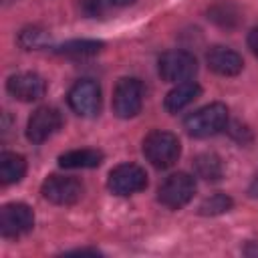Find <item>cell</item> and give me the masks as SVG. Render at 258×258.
<instances>
[{
	"mask_svg": "<svg viewBox=\"0 0 258 258\" xmlns=\"http://www.w3.org/2000/svg\"><path fill=\"white\" fill-rule=\"evenodd\" d=\"M228 125V107L224 103H210L189 113L183 119V127L191 137L204 139L220 133Z\"/></svg>",
	"mask_w": 258,
	"mask_h": 258,
	"instance_id": "1",
	"label": "cell"
},
{
	"mask_svg": "<svg viewBox=\"0 0 258 258\" xmlns=\"http://www.w3.org/2000/svg\"><path fill=\"white\" fill-rule=\"evenodd\" d=\"M179 153H181L179 139H177V135H173L169 131L155 129L143 139V155L157 169L171 167L177 161Z\"/></svg>",
	"mask_w": 258,
	"mask_h": 258,
	"instance_id": "2",
	"label": "cell"
},
{
	"mask_svg": "<svg viewBox=\"0 0 258 258\" xmlns=\"http://www.w3.org/2000/svg\"><path fill=\"white\" fill-rule=\"evenodd\" d=\"M157 71L163 81L169 83H185L196 77L198 60L187 50H167L157 60Z\"/></svg>",
	"mask_w": 258,
	"mask_h": 258,
	"instance_id": "3",
	"label": "cell"
},
{
	"mask_svg": "<svg viewBox=\"0 0 258 258\" xmlns=\"http://www.w3.org/2000/svg\"><path fill=\"white\" fill-rule=\"evenodd\" d=\"M143 83L133 77H125L113 91V113L121 119L135 117L143 107Z\"/></svg>",
	"mask_w": 258,
	"mask_h": 258,
	"instance_id": "4",
	"label": "cell"
},
{
	"mask_svg": "<svg viewBox=\"0 0 258 258\" xmlns=\"http://www.w3.org/2000/svg\"><path fill=\"white\" fill-rule=\"evenodd\" d=\"M107 187L115 196H133L147 187V173L137 163H121L111 169Z\"/></svg>",
	"mask_w": 258,
	"mask_h": 258,
	"instance_id": "5",
	"label": "cell"
},
{
	"mask_svg": "<svg viewBox=\"0 0 258 258\" xmlns=\"http://www.w3.org/2000/svg\"><path fill=\"white\" fill-rule=\"evenodd\" d=\"M194 194H196L194 177L179 171V173L169 175L165 181H161L157 189V200L169 210H179L194 198Z\"/></svg>",
	"mask_w": 258,
	"mask_h": 258,
	"instance_id": "6",
	"label": "cell"
},
{
	"mask_svg": "<svg viewBox=\"0 0 258 258\" xmlns=\"http://www.w3.org/2000/svg\"><path fill=\"white\" fill-rule=\"evenodd\" d=\"M40 194L46 202L56 206H73L83 196V183L67 175H50L44 179Z\"/></svg>",
	"mask_w": 258,
	"mask_h": 258,
	"instance_id": "7",
	"label": "cell"
},
{
	"mask_svg": "<svg viewBox=\"0 0 258 258\" xmlns=\"http://www.w3.org/2000/svg\"><path fill=\"white\" fill-rule=\"evenodd\" d=\"M34 226V214L30 206L14 202L6 204L0 210V232L4 238H18L26 232H30Z\"/></svg>",
	"mask_w": 258,
	"mask_h": 258,
	"instance_id": "8",
	"label": "cell"
},
{
	"mask_svg": "<svg viewBox=\"0 0 258 258\" xmlns=\"http://www.w3.org/2000/svg\"><path fill=\"white\" fill-rule=\"evenodd\" d=\"M69 105L81 117H95L101 111V89L95 81L83 79L69 91Z\"/></svg>",
	"mask_w": 258,
	"mask_h": 258,
	"instance_id": "9",
	"label": "cell"
},
{
	"mask_svg": "<svg viewBox=\"0 0 258 258\" xmlns=\"http://www.w3.org/2000/svg\"><path fill=\"white\" fill-rule=\"evenodd\" d=\"M62 125V115L54 107H38L26 125V137L32 143H42L54 135Z\"/></svg>",
	"mask_w": 258,
	"mask_h": 258,
	"instance_id": "10",
	"label": "cell"
},
{
	"mask_svg": "<svg viewBox=\"0 0 258 258\" xmlns=\"http://www.w3.org/2000/svg\"><path fill=\"white\" fill-rule=\"evenodd\" d=\"M6 89L14 99L30 103V101H38L40 97H44L46 81L36 73H18L8 79Z\"/></svg>",
	"mask_w": 258,
	"mask_h": 258,
	"instance_id": "11",
	"label": "cell"
},
{
	"mask_svg": "<svg viewBox=\"0 0 258 258\" xmlns=\"http://www.w3.org/2000/svg\"><path fill=\"white\" fill-rule=\"evenodd\" d=\"M206 60H208V67L214 73L222 75V77H234L244 67V60H242V56L236 50H232L228 46H220V44L218 46H212L208 50Z\"/></svg>",
	"mask_w": 258,
	"mask_h": 258,
	"instance_id": "12",
	"label": "cell"
},
{
	"mask_svg": "<svg viewBox=\"0 0 258 258\" xmlns=\"http://www.w3.org/2000/svg\"><path fill=\"white\" fill-rule=\"evenodd\" d=\"M202 89L198 83H191V81H185V83H177L175 89H171L163 101L165 109L169 113H179L183 107H187L189 103H194L198 97H200Z\"/></svg>",
	"mask_w": 258,
	"mask_h": 258,
	"instance_id": "13",
	"label": "cell"
},
{
	"mask_svg": "<svg viewBox=\"0 0 258 258\" xmlns=\"http://www.w3.org/2000/svg\"><path fill=\"white\" fill-rule=\"evenodd\" d=\"M26 173V159L20 153L2 151L0 153V181L2 185L18 183Z\"/></svg>",
	"mask_w": 258,
	"mask_h": 258,
	"instance_id": "14",
	"label": "cell"
},
{
	"mask_svg": "<svg viewBox=\"0 0 258 258\" xmlns=\"http://www.w3.org/2000/svg\"><path fill=\"white\" fill-rule=\"evenodd\" d=\"M103 161V153L97 149H73L58 157V165L67 169H87L99 167Z\"/></svg>",
	"mask_w": 258,
	"mask_h": 258,
	"instance_id": "15",
	"label": "cell"
},
{
	"mask_svg": "<svg viewBox=\"0 0 258 258\" xmlns=\"http://www.w3.org/2000/svg\"><path fill=\"white\" fill-rule=\"evenodd\" d=\"M208 18L222 28H236L242 22V14H240L238 6L230 0H220V2L212 4L208 8Z\"/></svg>",
	"mask_w": 258,
	"mask_h": 258,
	"instance_id": "16",
	"label": "cell"
},
{
	"mask_svg": "<svg viewBox=\"0 0 258 258\" xmlns=\"http://www.w3.org/2000/svg\"><path fill=\"white\" fill-rule=\"evenodd\" d=\"M194 171L198 177H202L206 181H218L224 175V163L216 153L204 151L194 157Z\"/></svg>",
	"mask_w": 258,
	"mask_h": 258,
	"instance_id": "17",
	"label": "cell"
},
{
	"mask_svg": "<svg viewBox=\"0 0 258 258\" xmlns=\"http://www.w3.org/2000/svg\"><path fill=\"white\" fill-rule=\"evenodd\" d=\"M103 48L101 40H69L60 46L54 48L56 54H64V56H73V58H85V56H93Z\"/></svg>",
	"mask_w": 258,
	"mask_h": 258,
	"instance_id": "18",
	"label": "cell"
},
{
	"mask_svg": "<svg viewBox=\"0 0 258 258\" xmlns=\"http://www.w3.org/2000/svg\"><path fill=\"white\" fill-rule=\"evenodd\" d=\"M232 208V198L226 194H214L210 198H206L200 206V214L202 216H220L224 212H228Z\"/></svg>",
	"mask_w": 258,
	"mask_h": 258,
	"instance_id": "19",
	"label": "cell"
},
{
	"mask_svg": "<svg viewBox=\"0 0 258 258\" xmlns=\"http://www.w3.org/2000/svg\"><path fill=\"white\" fill-rule=\"evenodd\" d=\"M46 40H48V36H46V32L44 30H38V28H26V30H22L20 32V44L24 46V48H42V46H46Z\"/></svg>",
	"mask_w": 258,
	"mask_h": 258,
	"instance_id": "20",
	"label": "cell"
},
{
	"mask_svg": "<svg viewBox=\"0 0 258 258\" xmlns=\"http://www.w3.org/2000/svg\"><path fill=\"white\" fill-rule=\"evenodd\" d=\"M248 46H250V50L258 56V28H254V30L248 34Z\"/></svg>",
	"mask_w": 258,
	"mask_h": 258,
	"instance_id": "21",
	"label": "cell"
},
{
	"mask_svg": "<svg viewBox=\"0 0 258 258\" xmlns=\"http://www.w3.org/2000/svg\"><path fill=\"white\" fill-rule=\"evenodd\" d=\"M248 194H250V198H258V173L254 175L252 183L248 185Z\"/></svg>",
	"mask_w": 258,
	"mask_h": 258,
	"instance_id": "22",
	"label": "cell"
},
{
	"mask_svg": "<svg viewBox=\"0 0 258 258\" xmlns=\"http://www.w3.org/2000/svg\"><path fill=\"white\" fill-rule=\"evenodd\" d=\"M113 4H117V6H129V4H133L135 0H111Z\"/></svg>",
	"mask_w": 258,
	"mask_h": 258,
	"instance_id": "23",
	"label": "cell"
}]
</instances>
